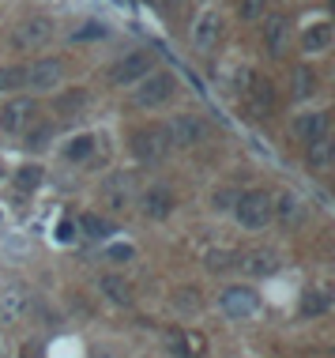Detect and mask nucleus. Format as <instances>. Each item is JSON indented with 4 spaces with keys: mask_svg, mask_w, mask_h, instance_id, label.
<instances>
[{
    "mask_svg": "<svg viewBox=\"0 0 335 358\" xmlns=\"http://www.w3.org/2000/svg\"><path fill=\"white\" fill-rule=\"evenodd\" d=\"M53 241H57V245H72V241H75V222H68V219L57 222V227H53Z\"/></svg>",
    "mask_w": 335,
    "mask_h": 358,
    "instance_id": "nucleus-31",
    "label": "nucleus"
},
{
    "mask_svg": "<svg viewBox=\"0 0 335 358\" xmlns=\"http://www.w3.org/2000/svg\"><path fill=\"white\" fill-rule=\"evenodd\" d=\"M27 87V64H8L0 69V91H19Z\"/></svg>",
    "mask_w": 335,
    "mask_h": 358,
    "instance_id": "nucleus-25",
    "label": "nucleus"
},
{
    "mask_svg": "<svg viewBox=\"0 0 335 358\" xmlns=\"http://www.w3.org/2000/svg\"><path fill=\"white\" fill-rule=\"evenodd\" d=\"M177 309H181V313H196V309H200V302H196V290H193V287H188V290H181V294H177Z\"/></svg>",
    "mask_w": 335,
    "mask_h": 358,
    "instance_id": "nucleus-33",
    "label": "nucleus"
},
{
    "mask_svg": "<svg viewBox=\"0 0 335 358\" xmlns=\"http://www.w3.org/2000/svg\"><path fill=\"white\" fill-rule=\"evenodd\" d=\"M31 113H34V102H31V99L8 102L4 110H0V129H4V132H19L27 121H31Z\"/></svg>",
    "mask_w": 335,
    "mask_h": 358,
    "instance_id": "nucleus-12",
    "label": "nucleus"
},
{
    "mask_svg": "<svg viewBox=\"0 0 335 358\" xmlns=\"http://www.w3.org/2000/svg\"><path fill=\"white\" fill-rule=\"evenodd\" d=\"M271 204H275V200L267 196V192H260V189L241 192V196L234 200V219L241 222L245 230H264L267 222L275 219V215H271Z\"/></svg>",
    "mask_w": 335,
    "mask_h": 358,
    "instance_id": "nucleus-1",
    "label": "nucleus"
},
{
    "mask_svg": "<svg viewBox=\"0 0 335 358\" xmlns=\"http://www.w3.org/2000/svg\"><path fill=\"white\" fill-rule=\"evenodd\" d=\"M332 42H335L332 23H313V27H305V34H302V50L305 53H324Z\"/></svg>",
    "mask_w": 335,
    "mask_h": 358,
    "instance_id": "nucleus-15",
    "label": "nucleus"
},
{
    "mask_svg": "<svg viewBox=\"0 0 335 358\" xmlns=\"http://www.w3.org/2000/svg\"><path fill=\"white\" fill-rule=\"evenodd\" d=\"M94 136H87V132H83V136H72L68 143H64V159H72V162H83V159H91L94 155Z\"/></svg>",
    "mask_w": 335,
    "mask_h": 358,
    "instance_id": "nucleus-17",
    "label": "nucleus"
},
{
    "mask_svg": "<svg viewBox=\"0 0 335 358\" xmlns=\"http://www.w3.org/2000/svg\"><path fill=\"white\" fill-rule=\"evenodd\" d=\"M110 257H113V260H128V257H132V245H113Z\"/></svg>",
    "mask_w": 335,
    "mask_h": 358,
    "instance_id": "nucleus-36",
    "label": "nucleus"
},
{
    "mask_svg": "<svg viewBox=\"0 0 335 358\" xmlns=\"http://www.w3.org/2000/svg\"><path fill=\"white\" fill-rule=\"evenodd\" d=\"M328 151H332L328 136H324V140H313V143H309V162H317V166H324V162H328Z\"/></svg>",
    "mask_w": 335,
    "mask_h": 358,
    "instance_id": "nucleus-32",
    "label": "nucleus"
},
{
    "mask_svg": "<svg viewBox=\"0 0 335 358\" xmlns=\"http://www.w3.org/2000/svg\"><path fill=\"white\" fill-rule=\"evenodd\" d=\"M218 31H223V19H218V12H204V15H200V23H196V45H200V50H211Z\"/></svg>",
    "mask_w": 335,
    "mask_h": 358,
    "instance_id": "nucleus-16",
    "label": "nucleus"
},
{
    "mask_svg": "<svg viewBox=\"0 0 335 358\" xmlns=\"http://www.w3.org/2000/svg\"><path fill=\"white\" fill-rule=\"evenodd\" d=\"M42 178H45V170H42V166H31V162H27V166H19V170H15V189H19V192H34L38 185H42Z\"/></svg>",
    "mask_w": 335,
    "mask_h": 358,
    "instance_id": "nucleus-21",
    "label": "nucleus"
},
{
    "mask_svg": "<svg viewBox=\"0 0 335 358\" xmlns=\"http://www.w3.org/2000/svg\"><path fill=\"white\" fill-rule=\"evenodd\" d=\"M53 136V129L50 124H38V129H31V136H27V143H31V148H45V140Z\"/></svg>",
    "mask_w": 335,
    "mask_h": 358,
    "instance_id": "nucleus-34",
    "label": "nucleus"
},
{
    "mask_svg": "<svg viewBox=\"0 0 335 358\" xmlns=\"http://www.w3.org/2000/svg\"><path fill=\"white\" fill-rule=\"evenodd\" d=\"M166 148H170V136L158 124H143V129L132 132V151H136L140 162H158L166 155Z\"/></svg>",
    "mask_w": 335,
    "mask_h": 358,
    "instance_id": "nucleus-3",
    "label": "nucleus"
},
{
    "mask_svg": "<svg viewBox=\"0 0 335 358\" xmlns=\"http://www.w3.org/2000/svg\"><path fill=\"white\" fill-rule=\"evenodd\" d=\"M313 91H317V76L309 69H298L294 72V94H298V99H309Z\"/></svg>",
    "mask_w": 335,
    "mask_h": 358,
    "instance_id": "nucleus-26",
    "label": "nucleus"
},
{
    "mask_svg": "<svg viewBox=\"0 0 335 358\" xmlns=\"http://www.w3.org/2000/svg\"><path fill=\"white\" fill-rule=\"evenodd\" d=\"M241 268L256 279H267L279 272V257H275V249H253V253L241 257Z\"/></svg>",
    "mask_w": 335,
    "mask_h": 358,
    "instance_id": "nucleus-10",
    "label": "nucleus"
},
{
    "mask_svg": "<svg viewBox=\"0 0 335 358\" xmlns=\"http://www.w3.org/2000/svg\"><path fill=\"white\" fill-rule=\"evenodd\" d=\"M75 38H80V42H83V38H106V27H98V23H94V27H83Z\"/></svg>",
    "mask_w": 335,
    "mask_h": 358,
    "instance_id": "nucleus-35",
    "label": "nucleus"
},
{
    "mask_svg": "<svg viewBox=\"0 0 335 358\" xmlns=\"http://www.w3.org/2000/svg\"><path fill=\"white\" fill-rule=\"evenodd\" d=\"M128 196H132V181L124 178V173L106 178V185H102V200H106L110 211H121L124 204H128Z\"/></svg>",
    "mask_w": 335,
    "mask_h": 358,
    "instance_id": "nucleus-13",
    "label": "nucleus"
},
{
    "mask_svg": "<svg viewBox=\"0 0 335 358\" xmlns=\"http://www.w3.org/2000/svg\"><path fill=\"white\" fill-rule=\"evenodd\" d=\"M102 294L110 298V302H117V306H124L132 298V287L124 283L121 275H102Z\"/></svg>",
    "mask_w": 335,
    "mask_h": 358,
    "instance_id": "nucleus-18",
    "label": "nucleus"
},
{
    "mask_svg": "<svg viewBox=\"0 0 335 358\" xmlns=\"http://www.w3.org/2000/svg\"><path fill=\"white\" fill-rule=\"evenodd\" d=\"M264 42H267V50H271L275 57L286 50V19H271V23L264 27Z\"/></svg>",
    "mask_w": 335,
    "mask_h": 358,
    "instance_id": "nucleus-19",
    "label": "nucleus"
},
{
    "mask_svg": "<svg viewBox=\"0 0 335 358\" xmlns=\"http://www.w3.org/2000/svg\"><path fill=\"white\" fill-rule=\"evenodd\" d=\"M237 260L241 257H237L234 249H211V253L204 257V264H207V272H226V268L237 264Z\"/></svg>",
    "mask_w": 335,
    "mask_h": 358,
    "instance_id": "nucleus-24",
    "label": "nucleus"
},
{
    "mask_svg": "<svg viewBox=\"0 0 335 358\" xmlns=\"http://www.w3.org/2000/svg\"><path fill=\"white\" fill-rule=\"evenodd\" d=\"M50 38H53V23L45 15H31V19H19L15 23V31H12V45L15 50H23V53H34V50H42V45H50Z\"/></svg>",
    "mask_w": 335,
    "mask_h": 358,
    "instance_id": "nucleus-2",
    "label": "nucleus"
},
{
    "mask_svg": "<svg viewBox=\"0 0 335 358\" xmlns=\"http://www.w3.org/2000/svg\"><path fill=\"white\" fill-rule=\"evenodd\" d=\"M174 91H177V80L170 72H155V76H143V83H140V91H136V102L140 106H162V102H170L174 99Z\"/></svg>",
    "mask_w": 335,
    "mask_h": 358,
    "instance_id": "nucleus-4",
    "label": "nucleus"
},
{
    "mask_svg": "<svg viewBox=\"0 0 335 358\" xmlns=\"http://www.w3.org/2000/svg\"><path fill=\"white\" fill-rule=\"evenodd\" d=\"M294 136L302 143H313V140H324L328 136V113H305V117L294 121Z\"/></svg>",
    "mask_w": 335,
    "mask_h": 358,
    "instance_id": "nucleus-14",
    "label": "nucleus"
},
{
    "mask_svg": "<svg viewBox=\"0 0 335 358\" xmlns=\"http://www.w3.org/2000/svg\"><path fill=\"white\" fill-rule=\"evenodd\" d=\"M143 76H151V57H147V53H128L124 61H117V64L110 69V83H117V87L140 83Z\"/></svg>",
    "mask_w": 335,
    "mask_h": 358,
    "instance_id": "nucleus-7",
    "label": "nucleus"
},
{
    "mask_svg": "<svg viewBox=\"0 0 335 358\" xmlns=\"http://www.w3.org/2000/svg\"><path fill=\"white\" fill-rule=\"evenodd\" d=\"M61 80H64V64L61 61H34V64H27V87H34V91H53Z\"/></svg>",
    "mask_w": 335,
    "mask_h": 358,
    "instance_id": "nucleus-8",
    "label": "nucleus"
},
{
    "mask_svg": "<svg viewBox=\"0 0 335 358\" xmlns=\"http://www.w3.org/2000/svg\"><path fill=\"white\" fill-rule=\"evenodd\" d=\"M57 106H61V113H68V117H72V113H80L83 106H87V91H68Z\"/></svg>",
    "mask_w": 335,
    "mask_h": 358,
    "instance_id": "nucleus-28",
    "label": "nucleus"
},
{
    "mask_svg": "<svg viewBox=\"0 0 335 358\" xmlns=\"http://www.w3.org/2000/svg\"><path fill=\"white\" fill-rule=\"evenodd\" d=\"M248 110H253V117H271L275 113V87H271V80L256 76V80L248 83Z\"/></svg>",
    "mask_w": 335,
    "mask_h": 358,
    "instance_id": "nucleus-9",
    "label": "nucleus"
},
{
    "mask_svg": "<svg viewBox=\"0 0 335 358\" xmlns=\"http://www.w3.org/2000/svg\"><path fill=\"white\" fill-rule=\"evenodd\" d=\"M328 306H332V298L324 294V290H309V294L302 298L298 313L302 317H320V313H328Z\"/></svg>",
    "mask_w": 335,
    "mask_h": 358,
    "instance_id": "nucleus-20",
    "label": "nucleus"
},
{
    "mask_svg": "<svg viewBox=\"0 0 335 358\" xmlns=\"http://www.w3.org/2000/svg\"><path fill=\"white\" fill-rule=\"evenodd\" d=\"M166 351L174 355V358H196L193 355V343H188V336L181 332V328H170V332H166Z\"/></svg>",
    "mask_w": 335,
    "mask_h": 358,
    "instance_id": "nucleus-23",
    "label": "nucleus"
},
{
    "mask_svg": "<svg viewBox=\"0 0 335 358\" xmlns=\"http://www.w3.org/2000/svg\"><path fill=\"white\" fill-rule=\"evenodd\" d=\"M223 313L226 317H234V321H245V317H253L256 309H260V294H256L253 287H230L223 290Z\"/></svg>",
    "mask_w": 335,
    "mask_h": 358,
    "instance_id": "nucleus-5",
    "label": "nucleus"
},
{
    "mask_svg": "<svg viewBox=\"0 0 335 358\" xmlns=\"http://www.w3.org/2000/svg\"><path fill=\"white\" fill-rule=\"evenodd\" d=\"M80 227H83V234L94 238V241H102V238H110V234H113V222H110V219H102V215H94V211L80 219Z\"/></svg>",
    "mask_w": 335,
    "mask_h": 358,
    "instance_id": "nucleus-22",
    "label": "nucleus"
},
{
    "mask_svg": "<svg viewBox=\"0 0 335 358\" xmlns=\"http://www.w3.org/2000/svg\"><path fill=\"white\" fill-rule=\"evenodd\" d=\"M264 8H267V0H241V4H237V15H241L245 23H253V19L264 15Z\"/></svg>",
    "mask_w": 335,
    "mask_h": 358,
    "instance_id": "nucleus-30",
    "label": "nucleus"
},
{
    "mask_svg": "<svg viewBox=\"0 0 335 358\" xmlns=\"http://www.w3.org/2000/svg\"><path fill=\"white\" fill-rule=\"evenodd\" d=\"M170 143H177V148H193V143H204L207 140V124L193 117V113H185V117H174V124L166 129Z\"/></svg>",
    "mask_w": 335,
    "mask_h": 358,
    "instance_id": "nucleus-6",
    "label": "nucleus"
},
{
    "mask_svg": "<svg viewBox=\"0 0 335 358\" xmlns=\"http://www.w3.org/2000/svg\"><path fill=\"white\" fill-rule=\"evenodd\" d=\"M271 215H279L283 222H294L298 219V196H290V192L279 196V204H271Z\"/></svg>",
    "mask_w": 335,
    "mask_h": 358,
    "instance_id": "nucleus-27",
    "label": "nucleus"
},
{
    "mask_svg": "<svg viewBox=\"0 0 335 358\" xmlns=\"http://www.w3.org/2000/svg\"><path fill=\"white\" fill-rule=\"evenodd\" d=\"M170 211H174V192L166 185H155V189L143 192V215L147 219H166Z\"/></svg>",
    "mask_w": 335,
    "mask_h": 358,
    "instance_id": "nucleus-11",
    "label": "nucleus"
},
{
    "mask_svg": "<svg viewBox=\"0 0 335 358\" xmlns=\"http://www.w3.org/2000/svg\"><path fill=\"white\" fill-rule=\"evenodd\" d=\"M19 309H23V294H19V290H8V294L0 290V313H4V317H15Z\"/></svg>",
    "mask_w": 335,
    "mask_h": 358,
    "instance_id": "nucleus-29",
    "label": "nucleus"
}]
</instances>
